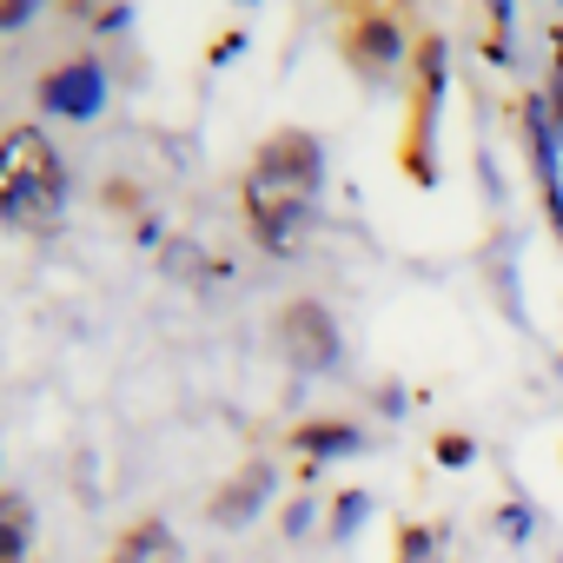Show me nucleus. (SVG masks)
<instances>
[{
  "label": "nucleus",
  "mask_w": 563,
  "mask_h": 563,
  "mask_svg": "<svg viewBox=\"0 0 563 563\" xmlns=\"http://www.w3.org/2000/svg\"><path fill=\"white\" fill-rule=\"evenodd\" d=\"M325 186V146L306 126H278L252 146L239 173V219L265 252H292Z\"/></svg>",
  "instance_id": "f257e3e1"
},
{
  "label": "nucleus",
  "mask_w": 563,
  "mask_h": 563,
  "mask_svg": "<svg viewBox=\"0 0 563 563\" xmlns=\"http://www.w3.org/2000/svg\"><path fill=\"white\" fill-rule=\"evenodd\" d=\"M67 212V166L60 146L41 126H8L0 133V219L47 232Z\"/></svg>",
  "instance_id": "f03ea898"
},
{
  "label": "nucleus",
  "mask_w": 563,
  "mask_h": 563,
  "mask_svg": "<svg viewBox=\"0 0 563 563\" xmlns=\"http://www.w3.org/2000/svg\"><path fill=\"white\" fill-rule=\"evenodd\" d=\"M438 100H444V41H438V34H418V41H411V60H405V133H398V166H405L418 186L438 179V166H431Z\"/></svg>",
  "instance_id": "7ed1b4c3"
},
{
  "label": "nucleus",
  "mask_w": 563,
  "mask_h": 563,
  "mask_svg": "<svg viewBox=\"0 0 563 563\" xmlns=\"http://www.w3.org/2000/svg\"><path fill=\"white\" fill-rule=\"evenodd\" d=\"M339 54H345V67L358 74V80H391L405 60H411V41H405V21L391 14V8H345V21H339Z\"/></svg>",
  "instance_id": "20e7f679"
},
{
  "label": "nucleus",
  "mask_w": 563,
  "mask_h": 563,
  "mask_svg": "<svg viewBox=\"0 0 563 563\" xmlns=\"http://www.w3.org/2000/svg\"><path fill=\"white\" fill-rule=\"evenodd\" d=\"M272 339H278V352L292 358V372H312V378L345 358V332H339L325 299H286L278 319H272Z\"/></svg>",
  "instance_id": "39448f33"
},
{
  "label": "nucleus",
  "mask_w": 563,
  "mask_h": 563,
  "mask_svg": "<svg viewBox=\"0 0 563 563\" xmlns=\"http://www.w3.org/2000/svg\"><path fill=\"white\" fill-rule=\"evenodd\" d=\"M34 100H41L47 113H60V120H93V113L107 107V74H100L93 54H74V60H60V67L41 74Z\"/></svg>",
  "instance_id": "423d86ee"
},
{
  "label": "nucleus",
  "mask_w": 563,
  "mask_h": 563,
  "mask_svg": "<svg viewBox=\"0 0 563 563\" xmlns=\"http://www.w3.org/2000/svg\"><path fill=\"white\" fill-rule=\"evenodd\" d=\"M272 484H278V477H272V464H265V457H245L239 471H225V477H219V490L206 497V517H212L219 530H239V523H252V517L265 510Z\"/></svg>",
  "instance_id": "0eeeda50"
},
{
  "label": "nucleus",
  "mask_w": 563,
  "mask_h": 563,
  "mask_svg": "<svg viewBox=\"0 0 563 563\" xmlns=\"http://www.w3.org/2000/svg\"><path fill=\"white\" fill-rule=\"evenodd\" d=\"M358 444H365V431H358L352 418H339V411H319V418L286 424V451H292L306 471H319L325 457H345V451H358Z\"/></svg>",
  "instance_id": "6e6552de"
},
{
  "label": "nucleus",
  "mask_w": 563,
  "mask_h": 563,
  "mask_svg": "<svg viewBox=\"0 0 563 563\" xmlns=\"http://www.w3.org/2000/svg\"><path fill=\"white\" fill-rule=\"evenodd\" d=\"M107 563H186V543H179V530L166 523V517H133V523H120V537L107 543Z\"/></svg>",
  "instance_id": "1a4fd4ad"
},
{
  "label": "nucleus",
  "mask_w": 563,
  "mask_h": 563,
  "mask_svg": "<svg viewBox=\"0 0 563 563\" xmlns=\"http://www.w3.org/2000/svg\"><path fill=\"white\" fill-rule=\"evenodd\" d=\"M34 550V504L0 484V563H27Z\"/></svg>",
  "instance_id": "9d476101"
},
{
  "label": "nucleus",
  "mask_w": 563,
  "mask_h": 563,
  "mask_svg": "<svg viewBox=\"0 0 563 563\" xmlns=\"http://www.w3.org/2000/svg\"><path fill=\"white\" fill-rule=\"evenodd\" d=\"M391 563H444V530L438 523H398L391 530Z\"/></svg>",
  "instance_id": "9b49d317"
},
{
  "label": "nucleus",
  "mask_w": 563,
  "mask_h": 563,
  "mask_svg": "<svg viewBox=\"0 0 563 563\" xmlns=\"http://www.w3.org/2000/svg\"><path fill=\"white\" fill-rule=\"evenodd\" d=\"M431 451H438V464H464V457H471V438H464V431H438Z\"/></svg>",
  "instance_id": "f8f14e48"
}]
</instances>
